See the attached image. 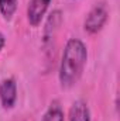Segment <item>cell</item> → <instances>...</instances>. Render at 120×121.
I'll return each instance as SVG.
<instances>
[{
	"label": "cell",
	"mask_w": 120,
	"mask_h": 121,
	"mask_svg": "<svg viewBox=\"0 0 120 121\" xmlns=\"http://www.w3.org/2000/svg\"><path fill=\"white\" fill-rule=\"evenodd\" d=\"M86 60H88L86 45L79 38H69L64 47L58 70L60 83L64 89H69L79 82L85 70Z\"/></svg>",
	"instance_id": "6da1fadb"
},
{
	"label": "cell",
	"mask_w": 120,
	"mask_h": 121,
	"mask_svg": "<svg viewBox=\"0 0 120 121\" xmlns=\"http://www.w3.org/2000/svg\"><path fill=\"white\" fill-rule=\"evenodd\" d=\"M107 18H109V11H107L106 4L105 3L95 4L85 18L83 28L89 34H96L105 27Z\"/></svg>",
	"instance_id": "7a4b0ae2"
},
{
	"label": "cell",
	"mask_w": 120,
	"mask_h": 121,
	"mask_svg": "<svg viewBox=\"0 0 120 121\" xmlns=\"http://www.w3.org/2000/svg\"><path fill=\"white\" fill-rule=\"evenodd\" d=\"M61 24H62V13L61 10H54L47 21H45V27H44V39L42 44L45 47V49H51L52 47V41L55 39V35L60 30Z\"/></svg>",
	"instance_id": "3957f363"
},
{
	"label": "cell",
	"mask_w": 120,
	"mask_h": 121,
	"mask_svg": "<svg viewBox=\"0 0 120 121\" xmlns=\"http://www.w3.org/2000/svg\"><path fill=\"white\" fill-rule=\"evenodd\" d=\"M17 100V85L13 78L3 79L0 82V103L4 110L14 107Z\"/></svg>",
	"instance_id": "277c9868"
},
{
	"label": "cell",
	"mask_w": 120,
	"mask_h": 121,
	"mask_svg": "<svg viewBox=\"0 0 120 121\" xmlns=\"http://www.w3.org/2000/svg\"><path fill=\"white\" fill-rule=\"evenodd\" d=\"M51 4V0H30L27 6V20L31 27H38Z\"/></svg>",
	"instance_id": "5b68a950"
},
{
	"label": "cell",
	"mask_w": 120,
	"mask_h": 121,
	"mask_svg": "<svg viewBox=\"0 0 120 121\" xmlns=\"http://www.w3.org/2000/svg\"><path fill=\"white\" fill-rule=\"evenodd\" d=\"M69 121H90V110L88 104L83 100H76L72 103L69 113H68Z\"/></svg>",
	"instance_id": "8992f818"
},
{
	"label": "cell",
	"mask_w": 120,
	"mask_h": 121,
	"mask_svg": "<svg viewBox=\"0 0 120 121\" xmlns=\"http://www.w3.org/2000/svg\"><path fill=\"white\" fill-rule=\"evenodd\" d=\"M41 121H65L64 111H62L61 106L57 101H54L48 107V110L45 111V114H44V117H42Z\"/></svg>",
	"instance_id": "52a82bcc"
},
{
	"label": "cell",
	"mask_w": 120,
	"mask_h": 121,
	"mask_svg": "<svg viewBox=\"0 0 120 121\" xmlns=\"http://www.w3.org/2000/svg\"><path fill=\"white\" fill-rule=\"evenodd\" d=\"M17 10V0H0V14L4 20L10 21Z\"/></svg>",
	"instance_id": "ba28073f"
},
{
	"label": "cell",
	"mask_w": 120,
	"mask_h": 121,
	"mask_svg": "<svg viewBox=\"0 0 120 121\" xmlns=\"http://www.w3.org/2000/svg\"><path fill=\"white\" fill-rule=\"evenodd\" d=\"M4 44H6V38H4V35L0 32V52H1V49H3V47H4Z\"/></svg>",
	"instance_id": "9c48e42d"
}]
</instances>
